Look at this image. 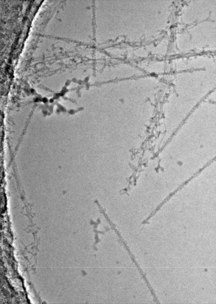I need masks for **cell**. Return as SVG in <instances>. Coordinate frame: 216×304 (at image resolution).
<instances>
[{
    "label": "cell",
    "instance_id": "obj_1",
    "mask_svg": "<svg viewBox=\"0 0 216 304\" xmlns=\"http://www.w3.org/2000/svg\"><path fill=\"white\" fill-rule=\"evenodd\" d=\"M184 184L183 185H181L179 186L173 192L170 193L165 199L164 200L161 202L159 205L156 209L152 211L149 215L147 218L145 219L143 221V222L145 224H148V220L150 218L153 216L161 208L162 206L166 202H167L168 200L170 199V198L173 196L178 191L181 190L183 187Z\"/></svg>",
    "mask_w": 216,
    "mask_h": 304
}]
</instances>
